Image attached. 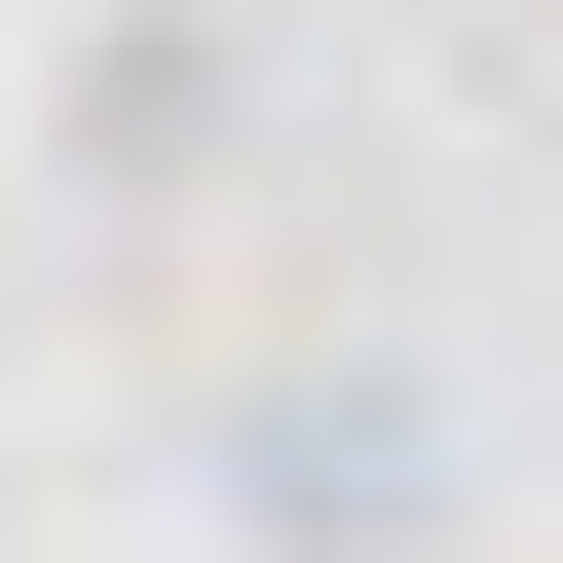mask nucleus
<instances>
[{"instance_id": "nucleus-1", "label": "nucleus", "mask_w": 563, "mask_h": 563, "mask_svg": "<svg viewBox=\"0 0 563 563\" xmlns=\"http://www.w3.org/2000/svg\"><path fill=\"white\" fill-rule=\"evenodd\" d=\"M225 526H263V563H413V526H451V413H413V376H263V413H225Z\"/></svg>"}, {"instance_id": "nucleus-2", "label": "nucleus", "mask_w": 563, "mask_h": 563, "mask_svg": "<svg viewBox=\"0 0 563 563\" xmlns=\"http://www.w3.org/2000/svg\"><path fill=\"white\" fill-rule=\"evenodd\" d=\"M76 151H113V188H188V151H225V0H151V38H76Z\"/></svg>"}]
</instances>
